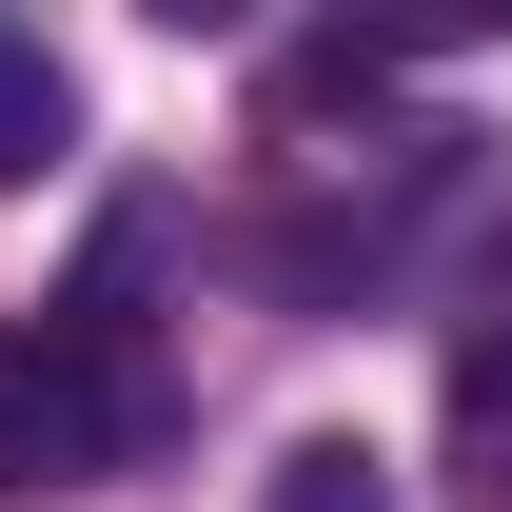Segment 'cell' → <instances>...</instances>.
<instances>
[{
    "instance_id": "obj_1",
    "label": "cell",
    "mask_w": 512,
    "mask_h": 512,
    "mask_svg": "<svg viewBox=\"0 0 512 512\" xmlns=\"http://www.w3.org/2000/svg\"><path fill=\"white\" fill-rule=\"evenodd\" d=\"M138 434H158V355H138L119 276L0 335V493H79V473H119Z\"/></svg>"
},
{
    "instance_id": "obj_2",
    "label": "cell",
    "mask_w": 512,
    "mask_h": 512,
    "mask_svg": "<svg viewBox=\"0 0 512 512\" xmlns=\"http://www.w3.org/2000/svg\"><path fill=\"white\" fill-rule=\"evenodd\" d=\"M60 138H79L60 40H20V20H0V197H20V178H60Z\"/></svg>"
},
{
    "instance_id": "obj_3",
    "label": "cell",
    "mask_w": 512,
    "mask_h": 512,
    "mask_svg": "<svg viewBox=\"0 0 512 512\" xmlns=\"http://www.w3.org/2000/svg\"><path fill=\"white\" fill-rule=\"evenodd\" d=\"M453 512H512V335L453 355Z\"/></svg>"
},
{
    "instance_id": "obj_4",
    "label": "cell",
    "mask_w": 512,
    "mask_h": 512,
    "mask_svg": "<svg viewBox=\"0 0 512 512\" xmlns=\"http://www.w3.org/2000/svg\"><path fill=\"white\" fill-rule=\"evenodd\" d=\"M256 512H394V453L375 434H296L276 473H256Z\"/></svg>"
}]
</instances>
